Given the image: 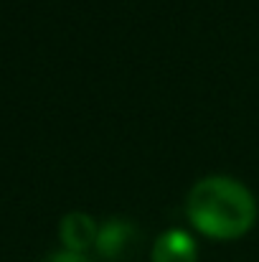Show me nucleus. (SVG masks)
<instances>
[{"instance_id": "7ed1b4c3", "label": "nucleus", "mask_w": 259, "mask_h": 262, "mask_svg": "<svg viewBox=\"0 0 259 262\" xmlns=\"http://www.w3.org/2000/svg\"><path fill=\"white\" fill-rule=\"evenodd\" d=\"M59 234H61V242L69 252H79L84 255V250H89L91 245H97V234H99V227L94 224V219L84 214V211H72L61 219L59 224Z\"/></svg>"}, {"instance_id": "f257e3e1", "label": "nucleus", "mask_w": 259, "mask_h": 262, "mask_svg": "<svg viewBox=\"0 0 259 262\" xmlns=\"http://www.w3.org/2000/svg\"><path fill=\"white\" fill-rule=\"evenodd\" d=\"M191 224L214 239H237L247 234L257 216L249 188L229 176L201 178L185 201Z\"/></svg>"}, {"instance_id": "20e7f679", "label": "nucleus", "mask_w": 259, "mask_h": 262, "mask_svg": "<svg viewBox=\"0 0 259 262\" xmlns=\"http://www.w3.org/2000/svg\"><path fill=\"white\" fill-rule=\"evenodd\" d=\"M196 242L191 234L180 229H168L155 239L153 247V262H196Z\"/></svg>"}, {"instance_id": "39448f33", "label": "nucleus", "mask_w": 259, "mask_h": 262, "mask_svg": "<svg viewBox=\"0 0 259 262\" xmlns=\"http://www.w3.org/2000/svg\"><path fill=\"white\" fill-rule=\"evenodd\" d=\"M43 262H89L84 255H79V252H69V250H61V252H54V255H49Z\"/></svg>"}, {"instance_id": "f03ea898", "label": "nucleus", "mask_w": 259, "mask_h": 262, "mask_svg": "<svg viewBox=\"0 0 259 262\" xmlns=\"http://www.w3.org/2000/svg\"><path fill=\"white\" fill-rule=\"evenodd\" d=\"M140 232L135 224L125 222V219H109L107 224L99 227V234H97V252L104 257V260H120V257H127L135 252L137 242H140Z\"/></svg>"}]
</instances>
